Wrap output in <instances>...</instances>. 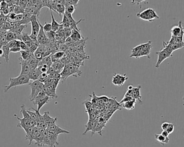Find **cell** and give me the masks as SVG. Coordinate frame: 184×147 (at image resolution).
Listing matches in <instances>:
<instances>
[{"label": "cell", "instance_id": "cell-31", "mask_svg": "<svg viewBox=\"0 0 184 147\" xmlns=\"http://www.w3.org/2000/svg\"><path fill=\"white\" fill-rule=\"evenodd\" d=\"M52 61H51L50 57L48 56V57H47L43 58L40 61H39L38 66H42V65H45V66H48L49 68H50L51 65H52Z\"/></svg>", "mask_w": 184, "mask_h": 147}, {"label": "cell", "instance_id": "cell-34", "mask_svg": "<svg viewBox=\"0 0 184 147\" xmlns=\"http://www.w3.org/2000/svg\"><path fill=\"white\" fill-rule=\"evenodd\" d=\"M39 133V129L37 128L35 126L33 128V131L31 133L30 136L29 137V139H28V140H29V143L28 144V146H30L31 143H32V142L34 140L35 137H36V136L38 135V134Z\"/></svg>", "mask_w": 184, "mask_h": 147}, {"label": "cell", "instance_id": "cell-49", "mask_svg": "<svg viewBox=\"0 0 184 147\" xmlns=\"http://www.w3.org/2000/svg\"><path fill=\"white\" fill-rule=\"evenodd\" d=\"M34 55L35 58L39 61H40L43 58H42V53L38 51H36L34 53Z\"/></svg>", "mask_w": 184, "mask_h": 147}, {"label": "cell", "instance_id": "cell-20", "mask_svg": "<svg viewBox=\"0 0 184 147\" xmlns=\"http://www.w3.org/2000/svg\"><path fill=\"white\" fill-rule=\"evenodd\" d=\"M41 72H40L39 68H36L34 69L31 70L30 72L28 75L29 80H32L33 81L38 80L40 75H41Z\"/></svg>", "mask_w": 184, "mask_h": 147}, {"label": "cell", "instance_id": "cell-36", "mask_svg": "<svg viewBox=\"0 0 184 147\" xmlns=\"http://www.w3.org/2000/svg\"><path fill=\"white\" fill-rule=\"evenodd\" d=\"M163 46H164V50L167 52V53L172 56V54L173 53V51L172 50V46L171 45L169 44L168 43H166L165 41H163Z\"/></svg>", "mask_w": 184, "mask_h": 147}, {"label": "cell", "instance_id": "cell-7", "mask_svg": "<svg viewBox=\"0 0 184 147\" xmlns=\"http://www.w3.org/2000/svg\"><path fill=\"white\" fill-rule=\"evenodd\" d=\"M39 24L40 27V29L37 36L38 44L39 45H44L45 46H49L50 44V41H49V40L47 37L46 34L43 30V25L40 23V21H39Z\"/></svg>", "mask_w": 184, "mask_h": 147}, {"label": "cell", "instance_id": "cell-15", "mask_svg": "<svg viewBox=\"0 0 184 147\" xmlns=\"http://www.w3.org/2000/svg\"><path fill=\"white\" fill-rule=\"evenodd\" d=\"M42 116H43V119L45 121V124L47 127L49 126L52 124L56 123L57 121V117H52L50 116L49 111L45 112L43 115H42Z\"/></svg>", "mask_w": 184, "mask_h": 147}, {"label": "cell", "instance_id": "cell-35", "mask_svg": "<svg viewBox=\"0 0 184 147\" xmlns=\"http://www.w3.org/2000/svg\"><path fill=\"white\" fill-rule=\"evenodd\" d=\"M79 1H80L79 0H65L64 1V4L65 7L68 6H74L76 8L79 3Z\"/></svg>", "mask_w": 184, "mask_h": 147}, {"label": "cell", "instance_id": "cell-42", "mask_svg": "<svg viewBox=\"0 0 184 147\" xmlns=\"http://www.w3.org/2000/svg\"><path fill=\"white\" fill-rule=\"evenodd\" d=\"M172 46V50L173 52L174 51H176L178 50L179 49H182L184 46V44H179V43H174V44L171 45Z\"/></svg>", "mask_w": 184, "mask_h": 147}, {"label": "cell", "instance_id": "cell-24", "mask_svg": "<svg viewBox=\"0 0 184 147\" xmlns=\"http://www.w3.org/2000/svg\"><path fill=\"white\" fill-rule=\"evenodd\" d=\"M81 31H77L76 30L72 29V30L71 34L70 36V37L71 38L72 41H81L82 39H84V37L82 36L81 34Z\"/></svg>", "mask_w": 184, "mask_h": 147}, {"label": "cell", "instance_id": "cell-13", "mask_svg": "<svg viewBox=\"0 0 184 147\" xmlns=\"http://www.w3.org/2000/svg\"><path fill=\"white\" fill-rule=\"evenodd\" d=\"M49 132H52L59 135L61 134H70V132L67 130H64L58 126L56 123L52 124L49 126L47 127L46 128Z\"/></svg>", "mask_w": 184, "mask_h": 147}, {"label": "cell", "instance_id": "cell-29", "mask_svg": "<svg viewBox=\"0 0 184 147\" xmlns=\"http://www.w3.org/2000/svg\"><path fill=\"white\" fill-rule=\"evenodd\" d=\"M154 136H155V139L163 146H165V144L168 143L170 141L168 137H165L163 136L161 134H155Z\"/></svg>", "mask_w": 184, "mask_h": 147}, {"label": "cell", "instance_id": "cell-18", "mask_svg": "<svg viewBox=\"0 0 184 147\" xmlns=\"http://www.w3.org/2000/svg\"><path fill=\"white\" fill-rule=\"evenodd\" d=\"M51 12V31L56 32L57 31H58L59 30L63 29V25L57 22V21H56V20L54 18V16L52 14V11H50Z\"/></svg>", "mask_w": 184, "mask_h": 147}, {"label": "cell", "instance_id": "cell-19", "mask_svg": "<svg viewBox=\"0 0 184 147\" xmlns=\"http://www.w3.org/2000/svg\"><path fill=\"white\" fill-rule=\"evenodd\" d=\"M141 85L137 86L136 87L132 88V95H133V99L136 100H138L139 103H142V97L140 94V89Z\"/></svg>", "mask_w": 184, "mask_h": 147}, {"label": "cell", "instance_id": "cell-59", "mask_svg": "<svg viewBox=\"0 0 184 147\" xmlns=\"http://www.w3.org/2000/svg\"><path fill=\"white\" fill-rule=\"evenodd\" d=\"M3 55H4L3 50L2 49H0V57H3Z\"/></svg>", "mask_w": 184, "mask_h": 147}, {"label": "cell", "instance_id": "cell-10", "mask_svg": "<svg viewBox=\"0 0 184 147\" xmlns=\"http://www.w3.org/2000/svg\"><path fill=\"white\" fill-rule=\"evenodd\" d=\"M38 17L35 15H32L30 18V23L31 25V34L35 36H38V33L40 31V27L39 24V21Z\"/></svg>", "mask_w": 184, "mask_h": 147}, {"label": "cell", "instance_id": "cell-23", "mask_svg": "<svg viewBox=\"0 0 184 147\" xmlns=\"http://www.w3.org/2000/svg\"><path fill=\"white\" fill-rule=\"evenodd\" d=\"M20 52L21 55L20 58H18L19 60H23L26 61V60L30 59V58L34 57V53L29 51L28 50H27V51H22V50H21Z\"/></svg>", "mask_w": 184, "mask_h": 147}, {"label": "cell", "instance_id": "cell-60", "mask_svg": "<svg viewBox=\"0 0 184 147\" xmlns=\"http://www.w3.org/2000/svg\"><path fill=\"white\" fill-rule=\"evenodd\" d=\"M0 49H2V47H1V46H0Z\"/></svg>", "mask_w": 184, "mask_h": 147}, {"label": "cell", "instance_id": "cell-58", "mask_svg": "<svg viewBox=\"0 0 184 147\" xmlns=\"http://www.w3.org/2000/svg\"><path fill=\"white\" fill-rule=\"evenodd\" d=\"M143 1H132V4H139L140 3H141V2H143Z\"/></svg>", "mask_w": 184, "mask_h": 147}, {"label": "cell", "instance_id": "cell-33", "mask_svg": "<svg viewBox=\"0 0 184 147\" xmlns=\"http://www.w3.org/2000/svg\"><path fill=\"white\" fill-rule=\"evenodd\" d=\"M25 62H27L28 64L30 66L31 69L32 70V69H34V68H38L39 60H37L36 58H35L34 57L30 58V59H29L28 60H26Z\"/></svg>", "mask_w": 184, "mask_h": 147}, {"label": "cell", "instance_id": "cell-1", "mask_svg": "<svg viewBox=\"0 0 184 147\" xmlns=\"http://www.w3.org/2000/svg\"><path fill=\"white\" fill-rule=\"evenodd\" d=\"M21 108L20 113L22 115L23 117L20 118L16 115H14L17 120L20 121V123L17 124V127L22 128L24 130L28 128L36 126V122L33 120L28 114L24 104L21 106Z\"/></svg>", "mask_w": 184, "mask_h": 147}, {"label": "cell", "instance_id": "cell-48", "mask_svg": "<svg viewBox=\"0 0 184 147\" xmlns=\"http://www.w3.org/2000/svg\"><path fill=\"white\" fill-rule=\"evenodd\" d=\"M174 130V126L173 123H169L168 124V126L167 127V129H166V131L167 132V133L169 134V135L171 134L172 133Z\"/></svg>", "mask_w": 184, "mask_h": 147}, {"label": "cell", "instance_id": "cell-38", "mask_svg": "<svg viewBox=\"0 0 184 147\" xmlns=\"http://www.w3.org/2000/svg\"><path fill=\"white\" fill-rule=\"evenodd\" d=\"M28 27V25H20L14 30L13 32L17 34V36H20L22 34V31L25 28Z\"/></svg>", "mask_w": 184, "mask_h": 147}, {"label": "cell", "instance_id": "cell-41", "mask_svg": "<svg viewBox=\"0 0 184 147\" xmlns=\"http://www.w3.org/2000/svg\"><path fill=\"white\" fill-rule=\"evenodd\" d=\"M48 79V75L47 73H41V75H40L38 80L40 82L42 83H44V82Z\"/></svg>", "mask_w": 184, "mask_h": 147}, {"label": "cell", "instance_id": "cell-6", "mask_svg": "<svg viewBox=\"0 0 184 147\" xmlns=\"http://www.w3.org/2000/svg\"><path fill=\"white\" fill-rule=\"evenodd\" d=\"M29 85L31 89V94L29 96V99L30 101L33 102L38 93L43 89L45 86L43 83L40 82L38 80L29 83Z\"/></svg>", "mask_w": 184, "mask_h": 147}, {"label": "cell", "instance_id": "cell-8", "mask_svg": "<svg viewBox=\"0 0 184 147\" xmlns=\"http://www.w3.org/2000/svg\"><path fill=\"white\" fill-rule=\"evenodd\" d=\"M156 53L158 55L157 63H156V66H155V67L156 68H159L161 64L164 62L165 60H166L167 58H170L172 57V56L169 55L167 52L164 50V49H161L160 51H157Z\"/></svg>", "mask_w": 184, "mask_h": 147}, {"label": "cell", "instance_id": "cell-51", "mask_svg": "<svg viewBox=\"0 0 184 147\" xmlns=\"http://www.w3.org/2000/svg\"><path fill=\"white\" fill-rule=\"evenodd\" d=\"M20 46L21 50L22 51H27L29 50L27 46L23 41H20Z\"/></svg>", "mask_w": 184, "mask_h": 147}, {"label": "cell", "instance_id": "cell-25", "mask_svg": "<svg viewBox=\"0 0 184 147\" xmlns=\"http://www.w3.org/2000/svg\"><path fill=\"white\" fill-rule=\"evenodd\" d=\"M65 65L62 64L60 60L56 61L52 63L51 67L55 70V71L58 73H61L63 69L64 68Z\"/></svg>", "mask_w": 184, "mask_h": 147}, {"label": "cell", "instance_id": "cell-54", "mask_svg": "<svg viewBox=\"0 0 184 147\" xmlns=\"http://www.w3.org/2000/svg\"><path fill=\"white\" fill-rule=\"evenodd\" d=\"M22 18H23V14L16 15L14 22H20L22 20Z\"/></svg>", "mask_w": 184, "mask_h": 147}, {"label": "cell", "instance_id": "cell-56", "mask_svg": "<svg viewBox=\"0 0 184 147\" xmlns=\"http://www.w3.org/2000/svg\"><path fill=\"white\" fill-rule=\"evenodd\" d=\"M16 41H9V42L7 43V45H8V47L10 48V49L13 48L14 45H15Z\"/></svg>", "mask_w": 184, "mask_h": 147}, {"label": "cell", "instance_id": "cell-53", "mask_svg": "<svg viewBox=\"0 0 184 147\" xmlns=\"http://www.w3.org/2000/svg\"><path fill=\"white\" fill-rule=\"evenodd\" d=\"M21 51L20 48H17V47H13L12 48L10 49V52H14V53H16L18 52H20Z\"/></svg>", "mask_w": 184, "mask_h": 147}, {"label": "cell", "instance_id": "cell-11", "mask_svg": "<svg viewBox=\"0 0 184 147\" xmlns=\"http://www.w3.org/2000/svg\"><path fill=\"white\" fill-rule=\"evenodd\" d=\"M170 31L172 36H173L174 37H177L180 36H183L184 29L182 25V21L179 22L178 25H175L173 27Z\"/></svg>", "mask_w": 184, "mask_h": 147}, {"label": "cell", "instance_id": "cell-26", "mask_svg": "<svg viewBox=\"0 0 184 147\" xmlns=\"http://www.w3.org/2000/svg\"><path fill=\"white\" fill-rule=\"evenodd\" d=\"M136 103V100L133 99L128 101H126L125 103H122V106L124 108L127 110H132L135 108V105Z\"/></svg>", "mask_w": 184, "mask_h": 147}, {"label": "cell", "instance_id": "cell-40", "mask_svg": "<svg viewBox=\"0 0 184 147\" xmlns=\"http://www.w3.org/2000/svg\"><path fill=\"white\" fill-rule=\"evenodd\" d=\"M13 13L16 15H19V14H23L24 13V10L23 9L21 8L20 7H19L18 5L15 6L14 8V11Z\"/></svg>", "mask_w": 184, "mask_h": 147}, {"label": "cell", "instance_id": "cell-12", "mask_svg": "<svg viewBox=\"0 0 184 147\" xmlns=\"http://www.w3.org/2000/svg\"><path fill=\"white\" fill-rule=\"evenodd\" d=\"M142 46V50L140 53V57L144 56H147L149 58L151 51L152 50V42L151 41H149L146 43L141 44Z\"/></svg>", "mask_w": 184, "mask_h": 147}, {"label": "cell", "instance_id": "cell-46", "mask_svg": "<svg viewBox=\"0 0 184 147\" xmlns=\"http://www.w3.org/2000/svg\"><path fill=\"white\" fill-rule=\"evenodd\" d=\"M1 29H2V30H3L5 31H9V30L10 29V23L7 22H4L3 25H2Z\"/></svg>", "mask_w": 184, "mask_h": 147}, {"label": "cell", "instance_id": "cell-17", "mask_svg": "<svg viewBox=\"0 0 184 147\" xmlns=\"http://www.w3.org/2000/svg\"><path fill=\"white\" fill-rule=\"evenodd\" d=\"M20 64L21 66V71L20 75H28L30 72L31 69L30 66L27 63L23 60H20Z\"/></svg>", "mask_w": 184, "mask_h": 147}, {"label": "cell", "instance_id": "cell-57", "mask_svg": "<svg viewBox=\"0 0 184 147\" xmlns=\"http://www.w3.org/2000/svg\"><path fill=\"white\" fill-rule=\"evenodd\" d=\"M161 134L163 136L165 137H168V135H169V134L167 133V132L166 130H163Z\"/></svg>", "mask_w": 184, "mask_h": 147}, {"label": "cell", "instance_id": "cell-55", "mask_svg": "<svg viewBox=\"0 0 184 147\" xmlns=\"http://www.w3.org/2000/svg\"><path fill=\"white\" fill-rule=\"evenodd\" d=\"M168 124L169 123L167 122H165L163 123H162L161 124V128L163 130H166L167 128V127L168 126Z\"/></svg>", "mask_w": 184, "mask_h": 147}, {"label": "cell", "instance_id": "cell-39", "mask_svg": "<svg viewBox=\"0 0 184 147\" xmlns=\"http://www.w3.org/2000/svg\"><path fill=\"white\" fill-rule=\"evenodd\" d=\"M70 56H68V55H65L61 59L60 61L62 64L64 65H67L70 63Z\"/></svg>", "mask_w": 184, "mask_h": 147}, {"label": "cell", "instance_id": "cell-61", "mask_svg": "<svg viewBox=\"0 0 184 147\" xmlns=\"http://www.w3.org/2000/svg\"><path fill=\"white\" fill-rule=\"evenodd\" d=\"M2 64V63H1V62H0V64Z\"/></svg>", "mask_w": 184, "mask_h": 147}, {"label": "cell", "instance_id": "cell-47", "mask_svg": "<svg viewBox=\"0 0 184 147\" xmlns=\"http://www.w3.org/2000/svg\"><path fill=\"white\" fill-rule=\"evenodd\" d=\"M69 47L68 46L65 44H62L59 45V49H58V51H59L63 52H65V51H67Z\"/></svg>", "mask_w": 184, "mask_h": 147}, {"label": "cell", "instance_id": "cell-44", "mask_svg": "<svg viewBox=\"0 0 184 147\" xmlns=\"http://www.w3.org/2000/svg\"><path fill=\"white\" fill-rule=\"evenodd\" d=\"M43 30L45 32V33H47L50 31H51V23H47V22H45V24L43 26Z\"/></svg>", "mask_w": 184, "mask_h": 147}, {"label": "cell", "instance_id": "cell-50", "mask_svg": "<svg viewBox=\"0 0 184 147\" xmlns=\"http://www.w3.org/2000/svg\"><path fill=\"white\" fill-rule=\"evenodd\" d=\"M38 43H34V44L31 46L30 48H29L28 51L30 52L31 53H34L36 51V50H37V49L38 48Z\"/></svg>", "mask_w": 184, "mask_h": 147}, {"label": "cell", "instance_id": "cell-22", "mask_svg": "<svg viewBox=\"0 0 184 147\" xmlns=\"http://www.w3.org/2000/svg\"><path fill=\"white\" fill-rule=\"evenodd\" d=\"M50 98L49 97H48V96H46L45 98H42L41 99L38 100L37 101L35 102L34 103L35 105H37L38 106V110H37L40 112L41 108L44 105H45V104L48 103L50 101Z\"/></svg>", "mask_w": 184, "mask_h": 147}, {"label": "cell", "instance_id": "cell-14", "mask_svg": "<svg viewBox=\"0 0 184 147\" xmlns=\"http://www.w3.org/2000/svg\"><path fill=\"white\" fill-rule=\"evenodd\" d=\"M31 110H33V111H31L29 108L28 110H27V112L28 113V114L29 115V116H30L31 118L35 121L36 122H38V121H41V120H43V116L42 115H41L40 112L38 111L37 110H35L33 108H30ZM44 121V120H43Z\"/></svg>", "mask_w": 184, "mask_h": 147}, {"label": "cell", "instance_id": "cell-16", "mask_svg": "<svg viewBox=\"0 0 184 147\" xmlns=\"http://www.w3.org/2000/svg\"><path fill=\"white\" fill-rule=\"evenodd\" d=\"M45 129H39V133L35 137L34 141H35V145L37 146L38 147H42L44 146L43 144V140L44 136L43 135V133Z\"/></svg>", "mask_w": 184, "mask_h": 147}, {"label": "cell", "instance_id": "cell-3", "mask_svg": "<svg viewBox=\"0 0 184 147\" xmlns=\"http://www.w3.org/2000/svg\"><path fill=\"white\" fill-rule=\"evenodd\" d=\"M29 79L28 75H19L16 78H9V84L8 86H6L4 89V93H7L10 89L12 87H16L18 86L23 85L25 84H29Z\"/></svg>", "mask_w": 184, "mask_h": 147}, {"label": "cell", "instance_id": "cell-45", "mask_svg": "<svg viewBox=\"0 0 184 147\" xmlns=\"http://www.w3.org/2000/svg\"><path fill=\"white\" fill-rule=\"evenodd\" d=\"M63 30L64 31L65 38L66 39L67 38L70 37L71 34V29L70 27H66V28H63Z\"/></svg>", "mask_w": 184, "mask_h": 147}, {"label": "cell", "instance_id": "cell-32", "mask_svg": "<svg viewBox=\"0 0 184 147\" xmlns=\"http://www.w3.org/2000/svg\"><path fill=\"white\" fill-rule=\"evenodd\" d=\"M31 15L24 11L23 14V18L22 20L20 22L21 25H28L29 23H30V18L31 17Z\"/></svg>", "mask_w": 184, "mask_h": 147}, {"label": "cell", "instance_id": "cell-21", "mask_svg": "<svg viewBox=\"0 0 184 147\" xmlns=\"http://www.w3.org/2000/svg\"><path fill=\"white\" fill-rule=\"evenodd\" d=\"M65 12V7L63 0H57L56 2V13L59 15H63Z\"/></svg>", "mask_w": 184, "mask_h": 147}, {"label": "cell", "instance_id": "cell-52", "mask_svg": "<svg viewBox=\"0 0 184 147\" xmlns=\"http://www.w3.org/2000/svg\"><path fill=\"white\" fill-rule=\"evenodd\" d=\"M29 38L30 39L31 41L34 43H38V39H37V36H35L34 35H33V34H30L29 35Z\"/></svg>", "mask_w": 184, "mask_h": 147}, {"label": "cell", "instance_id": "cell-27", "mask_svg": "<svg viewBox=\"0 0 184 147\" xmlns=\"http://www.w3.org/2000/svg\"><path fill=\"white\" fill-rule=\"evenodd\" d=\"M40 11L41 10L38 9L37 8H36V7L33 6L31 7L26 8L25 9L24 11L30 14L31 15H35L38 17L40 14Z\"/></svg>", "mask_w": 184, "mask_h": 147}, {"label": "cell", "instance_id": "cell-37", "mask_svg": "<svg viewBox=\"0 0 184 147\" xmlns=\"http://www.w3.org/2000/svg\"><path fill=\"white\" fill-rule=\"evenodd\" d=\"M49 9L50 11H53L56 13V0H48Z\"/></svg>", "mask_w": 184, "mask_h": 147}, {"label": "cell", "instance_id": "cell-30", "mask_svg": "<svg viewBox=\"0 0 184 147\" xmlns=\"http://www.w3.org/2000/svg\"><path fill=\"white\" fill-rule=\"evenodd\" d=\"M2 49L3 50L4 55L3 57L5 59V60L7 63H8L9 61V53H10V48L8 47L7 44L3 45L2 47Z\"/></svg>", "mask_w": 184, "mask_h": 147}, {"label": "cell", "instance_id": "cell-43", "mask_svg": "<svg viewBox=\"0 0 184 147\" xmlns=\"http://www.w3.org/2000/svg\"><path fill=\"white\" fill-rule=\"evenodd\" d=\"M65 7V12L69 14H72L75 12L76 7L74 6H68Z\"/></svg>", "mask_w": 184, "mask_h": 147}, {"label": "cell", "instance_id": "cell-5", "mask_svg": "<svg viewBox=\"0 0 184 147\" xmlns=\"http://www.w3.org/2000/svg\"><path fill=\"white\" fill-rule=\"evenodd\" d=\"M137 16L144 21L152 22L156 19H159V17L157 13L152 8H147L146 9L140 12L137 14Z\"/></svg>", "mask_w": 184, "mask_h": 147}, {"label": "cell", "instance_id": "cell-28", "mask_svg": "<svg viewBox=\"0 0 184 147\" xmlns=\"http://www.w3.org/2000/svg\"><path fill=\"white\" fill-rule=\"evenodd\" d=\"M65 55V52L61 51H57L51 54L50 57L51 58V61L52 63H54V62H56V61H58V60H60Z\"/></svg>", "mask_w": 184, "mask_h": 147}, {"label": "cell", "instance_id": "cell-2", "mask_svg": "<svg viewBox=\"0 0 184 147\" xmlns=\"http://www.w3.org/2000/svg\"><path fill=\"white\" fill-rule=\"evenodd\" d=\"M82 74L81 70L79 68L71 64H69L64 66V68L63 69L61 75V80L62 82H65L70 76H73L74 77H80Z\"/></svg>", "mask_w": 184, "mask_h": 147}, {"label": "cell", "instance_id": "cell-9", "mask_svg": "<svg viewBox=\"0 0 184 147\" xmlns=\"http://www.w3.org/2000/svg\"><path fill=\"white\" fill-rule=\"evenodd\" d=\"M128 80V77L126 74L120 75V74H114L113 77L112 82L113 84L117 86H123L125 82Z\"/></svg>", "mask_w": 184, "mask_h": 147}, {"label": "cell", "instance_id": "cell-4", "mask_svg": "<svg viewBox=\"0 0 184 147\" xmlns=\"http://www.w3.org/2000/svg\"><path fill=\"white\" fill-rule=\"evenodd\" d=\"M44 136L43 144L47 145L48 147H56L59 143L58 142V135L49 132L47 129L43 133Z\"/></svg>", "mask_w": 184, "mask_h": 147}]
</instances>
